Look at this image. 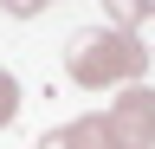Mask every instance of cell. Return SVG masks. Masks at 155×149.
Masks as SVG:
<instances>
[{
    "mask_svg": "<svg viewBox=\"0 0 155 149\" xmlns=\"http://www.w3.org/2000/svg\"><path fill=\"white\" fill-rule=\"evenodd\" d=\"M65 71L84 91H129L149 71V46L116 32V26H78L65 39Z\"/></svg>",
    "mask_w": 155,
    "mask_h": 149,
    "instance_id": "obj_1",
    "label": "cell"
},
{
    "mask_svg": "<svg viewBox=\"0 0 155 149\" xmlns=\"http://www.w3.org/2000/svg\"><path fill=\"white\" fill-rule=\"evenodd\" d=\"M104 136L110 149H155V84L116 91V104L104 110Z\"/></svg>",
    "mask_w": 155,
    "mask_h": 149,
    "instance_id": "obj_2",
    "label": "cell"
},
{
    "mask_svg": "<svg viewBox=\"0 0 155 149\" xmlns=\"http://www.w3.org/2000/svg\"><path fill=\"white\" fill-rule=\"evenodd\" d=\"M71 130V149H110V136H104V110H91V117H78V123H65Z\"/></svg>",
    "mask_w": 155,
    "mask_h": 149,
    "instance_id": "obj_3",
    "label": "cell"
},
{
    "mask_svg": "<svg viewBox=\"0 0 155 149\" xmlns=\"http://www.w3.org/2000/svg\"><path fill=\"white\" fill-rule=\"evenodd\" d=\"M19 117V78H13V71H0V130H7Z\"/></svg>",
    "mask_w": 155,
    "mask_h": 149,
    "instance_id": "obj_4",
    "label": "cell"
},
{
    "mask_svg": "<svg viewBox=\"0 0 155 149\" xmlns=\"http://www.w3.org/2000/svg\"><path fill=\"white\" fill-rule=\"evenodd\" d=\"M32 149H71V130H45V136H39Z\"/></svg>",
    "mask_w": 155,
    "mask_h": 149,
    "instance_id": "obj_5",
    "label": "cell"
}]
</instances>
